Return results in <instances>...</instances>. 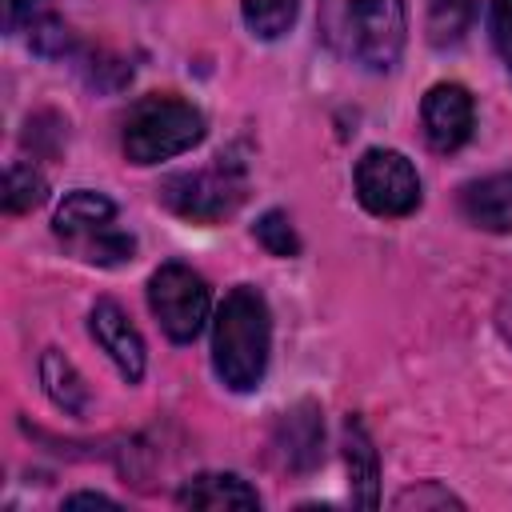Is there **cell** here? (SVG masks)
Here are the masks:
<instances>
[{"label": "cell", "instance_id": "obj_18", "mask_svg": "<svg viewBox=\"0 0 512 512\" xmlns=\"http://www.w3.org/2000/svg\"><path fill=\"white\" fill-rule=\"evenodd\" d=\"M256 240L272 252V256H296L300 252V236L292 232V224H288V216L284 212H264L260 220H256Z\"/></svg>", "mask_w": 512, "mask_h": 512}, {"label": "cell", "instance_id": "obj_3", "mask_svg": "<svg viewBox=\"0 0 512 512\" xmlns=\"http://www.w3.org/2000/svg\"><path fill=\"white\" fill-rule=\"evenodd\" d=\"M52 228L92 264H124L136 252V240L116 228V204L88 188H76L64 196Z\"/></svg>", "mask_w": 512, "mask_h": 512}, {"label": "cell", "instance_id": "obj_19", "mask_svg": "<svg viewBox=\"0 0 512 512\" xmlns=\"http://www.w3.org/2000/svg\"><path fill=\"white\" fill-rule=\"evenodd\" d=\"M28 32H32L28 44H32L40 56H60V52H68V44H72L68 28H64L56 16H40V20H32Z\"/></svg>", "mask_w": 512, "mask_h": 512}, {"label": "cell", "instance_id": "obj_10", "mask_svg": "<svg viewBox=\"0 0 512 512\" xmlns=\"http://www.w3.org/2000/svg\"><path fill=\"white\" fill-rule=\"evenodd\" d=\"M276 452L284 460V468L292 472H308L320 464L324 456V424H320V408L312 400L288 408L276 424Z\"/></svg>", "mask_w": 512, "mask_h": 512}, {"label": "cell", "instance_id": "obj_20", "mask_svg": "<svg viewBox=\"0 0 512 512\" xmlns=\"http://www.w3.org/2000/svg\"><path fill=\"white\" fill-rule=\"evenodd\" d=\"M396 508H460V500L436 484H420V488H408L396 496Z\"/></svg>", "mask_w": 512, "mask_h": 512}, {"label": "cell", "instance_id": "obj_21", "mask_svg": "<svg viewBox=\"0 0 512 512\" xmlns=\"http://www.w3.org/2000/svg\"><path fill=\"white\" fill-rule=\"evenodd\" d=\"M492 44L512 68V0H492Z\"/></svg>", "mask_w": 512, "mask_h": 512}, {"label": "cell", "instance_id": "obj_15", "mask_svg": "<svg viewBox=\"0 0 512 512\" xmlns=\"http://www.w3.org/2000/svg\"><path fill=\"white\" fill-rule=\"evenodd\" d=\"M476 20V0H428V40L436 48H452Z\"/></svg>", "mask_w": 512, "mask_h": 512}, {"label": "cell", "instance_id": "obj_24", "mask_svg": "<svg viewBox=\"0 0 512 512\" xmlns=\"http://www.w3.org/2000/svg\"><path fill=\"white\" fill-rule=\"evenodd\" d=\"M28 4H32V0H8V24H12V20H16V16L28 8Z\"/></svg>", "mask_w": 512, "mask_h": 512}, {"label": "cell", "instance_id": "obj_12", "mask_svg": "<svg viewBox=\"0 0 512 512\" xmlns=\"http://www.w3.org/2000/svg\"><path fill=\"white\" fill-rule=\"evenodd\" d=\"M344 464H348L352 500L360 508H376L380 504V464H376V448L360 420L344 424Z\"/></svg>", "mask_w": 512, "mask_h": 512}, {"label": "cell", "instance_id": "obj_8", "mask_svg": "<svg viewBox=\"0 0 512 512\" xmlns=\"http://www.w3.org/2000/svg\"><path fill=\"white\" fill-rule=\"evenodd\" d=\"M420 120H424V136L436 152H456L468 136H472V96L460 84H436L428 88L424 104H420Z\"/></svg>", "mask_w": 512, "mask_h": 512}, {"label": "cell", "instance_id": "obj_11", "mask_svg": "<svg viewBox=\"0 0 512 512\" xmlns=\"http://www.w3.org/2000/svg\"><path fill=\"white\" fill-rule=\"evenodd\" d=\"M460 212L484 232H512V172H496L464 184Z\"/></svg>", "mask_w": 512, "mask_h": 512}, {"label": "cell", "instance_id": "obj_22", "mask_svg": "<svg viewBox=\"0 0 512 512\" xmlns=\"http://www.w3.org/2000/svg\"><path fill=\"white\" fill-rule=\"evenodd\" d=\"M64 508H116V500H108L100 492H76L64 500Z\"/></svg>", "mask_w": 512, "mask_h": 512}, {"label": "cell", "instance_id": "obj_1", "mask_svg": "<svg viewBox=\"0 0 512 512\" xmlns=\"http://www.w3.org/2000/svg\"><path fill=\"white\" fill-rule=\"evenodd\" d=\"M272 348V316L256 288L240 284L224 296L212 320V364L232 392H252L264 380Z\"/></svg>", "mask_w": 512, "mask_h": 512}, {"label": "cell", "instance_id": "obj_5", "mask_svg": "<svg viewBox=\"0 0 512 512\" xmlns=\"http://www.w3.org/2000/svg\"><path fill=\"white\" fill-rule=\"evenodd\" d=\"M160 200L184 220L216 224L244 200V176L236 164H224V160L200 172H176L160 184Z\"/></svg>", "mask_w": 512, "mask_h": 512}, {"label": "cell", "instance_id": "obj_23", "mask_svg": "<svg viewBox=\"0 0 512 512\" xmlns=\"http://www.w3.org/2000/svg\"><path fill=\"white\" fill-rule=\"evenodd\" d=\"M496 328L504 332V340H512V296L500 300V308H496Z\"/></svg>", "mask_w": 512, "mask_h": 512}, {"label": "cell", "instance_id": "obj_13", "mask_svg": "<svg viewBox=\"0 0 512 512\" xmlns=\"http://www.w3.org/2000/svg\"><path fill=\"white\" fill-rule=\"evenodd\" d=\"M176 504L180 508H260V496L232 472H204L176 492Z\"/></svg>", "mask_w": 512, "mask_h": 512}, {"label": "cell", "instance_id": "obj_14", "mask_svg": "<svg viewBox=\"0 0 512 512\" xmlns=\"http://www.w3.org/2000/svg\"><path fill=\"white\" fill-rule=\"evenodd\" d=\"M40 380H44L48 396H52L64 412L84 416V408H88V388H84L80 372H76V368H72L56 348H48V352L40 356Z\"/></svg>", "mask_w": 512, "mask_h": 512}, {"label": "cell", "instance_id": "obj_4", "mask_svg": "<svg viewBox=\"0 0 512 512\" xmlns=\"http://www.w3.org/2000/svg\"><path fill=\"white\" fill-rule=\"evenodd\" d=\"M344 32H348L352 56L364 68H372V72L396 68V60L404 52V36H408L404 0H348Z\"/></svg>", "mask_w": 512, "mask_h": 512}, {"label": "cell", "instance_id": "obj_17", "mask_svg": "<svg viewBox=\"0 0 512 512\" xmlns=\"http://www.w3.org/2000/svg\"><path fill=\"white\" fill-rule=\"evenodd\" d=\"M44 196H48V184L32 164H12L4 172V208L8 212H32L44 204Z\"/></svg>", "mask_w": 512, "mask_h": 512}, {"label": "cell", "instance_id": "obj_7", "mask_svg": "<svg viewBox=\"0 0 512 512\" xmlns=\"http://www.w3.org/2000/svg\"><path fill=\"white\" fill-rule=\"evenodd\" d=\"M356 196L376 216H408L420 204V176L404 152L368 148L356 160Z\"/></svg>", "mask_w": 512, "mask_h": 512}, {"label": "cell", "instance_id": "obj_2", "mask_svg": "<svg viewBox=\"0 0 512 512\" xmlns=\"http://www.w3.org/2000/svg\"><path fill=\"white\" fill-rule=\"evenodd\" d=\"M204 140V116L176 96H144L124 120V156L132 164H160Z\"/></svg>", "mask_w": 512, "mask_h": 512}, {"label": "cell", "instance_id": "obj_16", "mask_svg": "<svg viewBox=\"0 0 512 512\" xmlns=\"http://www.w3.org/2000/svg\"><path fill=\"white\" fill-rule=\"evenodd\" d=\"M296 4L300 0H240V12H244V24L256 40H276L292 28Z\"/></svg>", "mask_w": 512, "mask_h": 512}, {"label": "cell", "instance_id": "obj_9", "mask_svg": "<svg viewBox=\"0 0 512 512\" xmlns=\"http://www.w3.org/2000/svg\"><path fill=\"white\" fill-rule=\"evenodd\" d=\"M88 324H92L96 344H100V348L112 356V364L120 368V376H124L128 384H136V380L144 376V340H140V332L128 324V316L120 312V304L96 300Z\"/></svg>", "mask_w": 512, "mask_h": 512}, {"label": "cell", "instance_id": "obj_6", "mask_svg": "<svg viewBox=\"0 0 512 512\" xmlns=\"http://www.w3.org/2000/svg\"><path fill=\"white\" fill-rule=\"evenodd\" d=\"M148 304H152L160 328L168 332V340L184 344V340H196L208 320V284L188 264L168 260L148 280Z\"/></svg>", "mask_w": 512, "mask_h": 512}]
</instances>
